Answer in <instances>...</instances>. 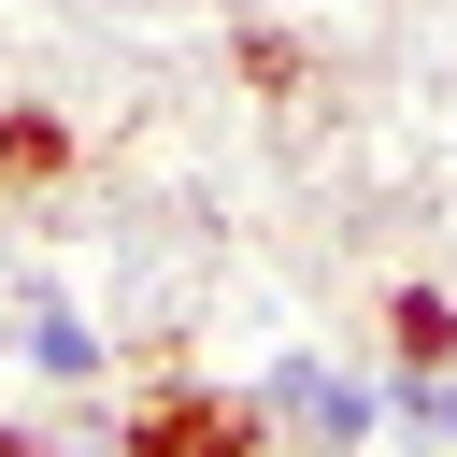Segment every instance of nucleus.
<instances>
[{
    "label": "nucleus",
    "instance_id": "nucleus-1",
    "mask_svg": "<svg viewBox=\"0 0 457 457\" xmlns=\"http://www.w3.org/2000/svg\"><path fill=\"white\" fill-rule=\"evenodd\" d=\"M257 414H271V443H371V428H400V371H386V343L371 357H328V343H271L257 371Z\"/></svg>",
    "mask_w": 457,
    "mask_h": 457
},
{
    "label": "nucleus",
    "instance_id": "nucleus-2",
    "mask_svg": "<svg viewBox=\"0 0 457 457\" xmlns=\"http://www.w3.org/2000/svg\"><path fill=\"white\" fill-rule=\"evenodd\" d=\"M0 357H14L29 386H100V371H114V328H100L71 286H43V271H29V286L0 300Z\"/></svg>",
    "mask_w": 457,
    "mask_h": 457
},
{
    "label": "nucleus",
    "instance_id": "nucleus-3",
    "mask_svg": "<svg viewBox=\"0 0 457 457\" xmlns=\"http://www.w3.org/2000/svg\"><path fill=\"white\" fill-rule=\"evenodd\" d=\"M114 443H271V414H257V386H129L114 400Z\"/></svg>",
    "mask_w": 457,
    "mask_h": 457
},
{
    "label": "nucleus",
    "instance_id": "nucleus-4",
    "mask_svg": "<svg viewBox=\"0 0 457 457\" xmlns=\"http://www.w3.org/2000/svg\"><path fill=\"white\" fill-rule=\"evenodd\" d=\"M71 171H86V129H71L57 100H14V114H0V200H57Z\"/></svg>",
    "mask_w": 457,
    "mask_h": 457
},
{
    "label": "nucleus",
    "instance_id": "nucleus-5",
    "mask_svg": "<svg viewBox=\"0 0 457 457\" xmlns=\"http://www.w3.org/2000/svg\"><path fill=\"white\" fill-rule=\"evenodd\" d=\"M371 328H386V371H457V286L443 271H400Z\"/></svg>",
    "mask_w": 457,
    "mask_h": 457
},
{
    "label": "nucleus",
    "instance_id": "nucleus-6",
    "mask_svg": "<svg viewBox=\"0 0 457 457\" xmlns=\"http://www.w3.org/2000/svg\"><path fill=\"white\" fill-rule=\"evenodd\" d=\"M228 71L286 114V100H314V29H286V14H228Z\"/></svg>",
    "mask_w": 457,
    "mask_h": 457
},
{
    "label": "nucleus",
    "instance_id": "nucleus-7",
    "mask_svg": "<svg viewBox=\"0 0 457 457\" xmlns=\"http://www.w3.org/2000/svg\"><path fill=\"white\" fill-rule=\"evenodd\" d=\"M400 428L414 443H457V371H400Z\"/></svg>",
    "mask_w": 457,
    "mask_h": 457
}]
</instances>
